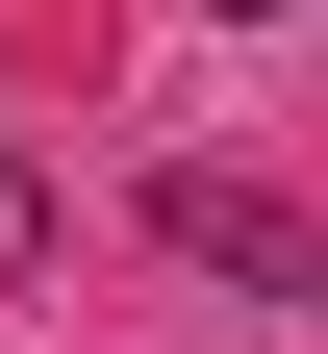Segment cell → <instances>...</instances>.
Returning a JSON list of instances; mask_svg holds the SVG:
<instances>
[{"instance_id":"cell-1","label":"cell","mask_w":328,"mask_h":354,"mask_svg":"<svg viewBox=\"0 0 328 354\" xmlns=\"http://www.w3.org/2000/svg\"><path fill=\"white\" fill-rule=\"evenodd\" d=\"M152 253H177V279H227V304H303V279H328L303 177H227V152H177V177H152Z\"/></svg>"},{"instance_id":"cell-2","label":"cell","mask_w":328,"mask_h":354,"mask_svg":"<svg viewBox=\"0 0 328 354\" xmlns=\"http://www.w3.org/2000/svg\"><path fill=\"white\" fill-rule=\"evenodd\" d=\"M76 203H51V152H26V127H0V279H26V253H51Z\"/></svg>"},{"instance_id":"cell-3","label":"cell","mask_w":328,"mask_h":354,"mask_svg":"<svg viewBox=\"0 0 328 354\" xmlns=\"http://www.w3.org/2000/svg\"><path fill=\"white\" fill-rule=\"evenodd\" d=\"M202 26H278V0H202Z\"/></svg>"}]
</instances>
